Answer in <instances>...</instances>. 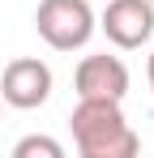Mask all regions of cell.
Here are the masks:
<instances>
[{"instance_id": "1", "label": "cell", "mask_w": 154, "mask_h": 158, "mask_svg": "<svg viewBox=\"0 0 154 158\" xmlns=\"http://www.w3.org/2000/svg\"><path fill=\"white\" fill-rule=\"evenodd\" d=\"M69 128L81 158H133L141 150V137L133 132L116 98H77Z\"/></svg>"}, {"instance_id": "2", "label": "cell", "mask_w": 154, "mask_h": 158, "mask_svg": "<svg viewBox=\"0 0 154 158\" xmlns=\"http://www.w3.org/2000/svg\"><path fill=\"white\" fill-rule=\"evenodd\" d=\"M34 30L51 52H77L94 39L99 17H94L90 0H39Z\"/></svg>"}, {"instance_id": "3", "label": "cell", "mask_w": 154, "mask_h": 158, "mask_svg": "<svg viewBox=\"0 0 154 158\" xmlns=\"http://www.w3.org/2000/svg\"><path fill=\"white\" fill-rule=\"evenodd\" d=\"M51 85L56 77L39 56H17L0 73V103H9L13 111H34L51 98Z\"/></svg>"}, {"instance_id": "4", "label": "cell", "mask_w": 154, "mask_h": 158, "mask_svg": "<svg viewBox=\"0 0 154 158\" xmlns=\"http://www.w3.org/2000/svg\"><path fill=\"white\" fill-rule=\"evenodd\" d=\"M99 30L120 52H137L154 39V4L150 0H107Z\"/></svg>"}, {"instance_id": "5", "label": "cell", "mask_w": 154, "mask_h": 158, "mask_svg": "<svg viewBox=\"0 0 154 158\" xmlns=\"http://www.w3.org/2000/svg\"><path fill=\"white\" fill-rule=\"evenodd\" d=\"M73 90L77 98H116L124 103L128 94V64L120 56H81V64L73 69Z\"/></svg>"}, {"instance_id": "6", "label": "cell", "mask_w": 154, "mask_h": 158, "mask_svg": "<svg viewBox=\"0 0 154 158\" xmlns=\"http://www.w3.org/2000/svg\"><path fill=\"white\" fill-rule=\"evenodd\" d=\"M13 158H64V145L51 137H22L13 145Z\"/></svg>"}, {"instance_id": "7", "label": "cell", "mask_w": 154, "mask_h": 158, "mask_svg": "<svg viewBox=\"0 0 154 158\" xmlns=\"http://www.w3.org/2000/svg\"><path fill=\"white\" fill-rule=\"evenodd\" d=\"M146 77H150V90H154V52H150V60H146Z\"/></svg>"}, {"instance_id": "8", "label": "cell", "mask_w": 154, "mask_h": 158, "mask_svg": "<svg viewBox=\"0 0 154 158\" xmlns=\"http://www.w3.org/2000/svg\"><path fill=\"white\" fill-rule=\"evenodd\" d=\"M150 4H154V0H150Z\"/></svg>"}]
</instances>
